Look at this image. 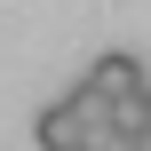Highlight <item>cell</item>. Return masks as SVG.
I'll use <instances>...</instances> for the list:
<instances>
[{"instance_id":"obj_1","label":"cell","mask_w":151,"mask_h":151,"mask_svg":"<svg viewBox=\"0 0 151 151\" xmlns=\"http://www.w3.org/2000/svg\"><path fill=\"white\" fill-rule=\"evenodd\" d=\"M104 127H111V104H104V96H96L88 80H80V88H72L64 104H48V111L32 119V135H40V151H64V143H96Z\"/></svg>"},{"instance_id":"obj_3","label":"cell","mask_w":151,"mask_h":151,"mask_svg":"<svg viewBox=\"0 0 151 151\" xmlns=\"http://www.w3.org/2000/svg\"><path fill=\"white\" fill-rule=\"evenodd\" d=\"M96 151H151V135H119V127H104V135H96Z\"/></svg>"},{"instance_id":"obj_2","label":"cell","mask_w":151,"mask_h":151,"mask_svg":"<svg viewBox=\"0 0 151 151\" xmlns=\"http://www.w3.org/2000/svg\"><path fill=\"white\" fill-rule=\"evenodd\" d=\"M88 88H96L104 104H119V96H143V56H135V48H111V56H96V64H88Z\"/></svg>"}]
</instances>
